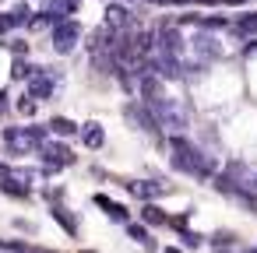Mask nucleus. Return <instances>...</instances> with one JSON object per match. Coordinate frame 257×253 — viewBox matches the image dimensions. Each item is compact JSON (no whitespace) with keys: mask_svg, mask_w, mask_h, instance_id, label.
Listing matches in <instances>:
<instances>
[{"mask_svg":"<svg viewBox=\"0 0 257 253\" xmlns=\"http://www.w3.org/2000/svg\"><path fill=\"white\" fill-rule=\"evenodd\" d=\"M169 151H173V169H180V172H187V176H197V179H208L211 172H215V162L201 151V148H194L187 137H169Z\"/></svg>","mask_w":257,"mask_h":253,"instance_id":"nucleus-1","label":"nucleus"},{"mask_svg":"<svg viewBox=\"0 0 257 253\" xmlns=\"http://www.w3.org/2000/svg\"><path fill=\"white\" fill-rule=\"evenodd\" d=\"M46 141H50L46 127H8V130H4V144H8V151H15V155H25V151H32V148H43Z\"/></svg>","mask_w":257,"mask_h":253,"instance_id":"nucleus-2","label":"nucleus"},{"mask_svg":"<svg viewBox=\"0 0 257 253\" xmlns=\"http://www.w3.org/2000/svg\"><path fill=\"white\" fill-rule=\"evenodd\" d=\"M39 151H43L46 172H57V169H64V165H74V151H71L64 141H46Z\"/></svg>","mask_w":257,"mask_h":253,"instance_id":"nucleus-3","label":"nucleus"},{"mask_svg":"<svg viewBox=\"0 0 257 253\" xmlns=\"http://www.w3.org/2000/svg\"><path fill=\"white\" fill-rule=\"evenodd\" d=\"M78 39H81V25H78L74 18L53 25V50H57V53H71V50L78 46Z\"/></svg>","mask_w":257,"mask_h":253,"instance_id":"nucleus-4","label":"nucleus"},{"mask_svg":"<svg viewBox=\"0 0 257 253\" xmlns=\"http://www.w3.org/2000/svg\"><path fill=\"white\" fill-rule=\"evenodd\" d=\"M187 50V39L180 29H162L159 32V57H169V60H180Z\"/></svg>","mask_w":257,"mask_h":253,"instance_id":"nucleus-5","label":"nucleus"},{"mask_svg":"<svg viewBox=\"0 0 257 253\" xmlns=\"http://www.w3.org/2000/svg\"><path fill=\"white\" fill-rule=\"evenodd\" d=\"M141 106H155V102H162L166 95H162V81L155 78V74H145L141 78Z\"/></svg>","mask_w":257,"mask_h":253,"instance_id":"nucleus-6","label":"nucleus"},{"mask_svg":"<svg viewBox=\"0 0 257 253\" xmlns=\"http://www.w3.org/2000/svg\"><path fill=\"white\" fill-rule=\"evenodd\" d=\"M131 190L148 204V200H155V197H162V193H169V186L162 183V179H138V183H131Z\"/></svg>","mask_w":257,"mask_h":253,"instance_id":"nucleus-7","label":"nucleus"},{"mask_svg":"<svg viewBox=\"0 0 257 253\" xmlns=\"http://www.w3.org/2000/svg\"><path fill=\"white\" fill-rule=\"evenodd\" d=\"M29 18H32L29 4H15L8 15H0V32H11V29H18V25H29Z\"/></svg>","mask_w":257,"mask_h":253,"instance_id":"nucleus-8","label":"nucleus"},{"mask_svg":"<svg viewBox=\"0 0 257 253\" xmlns=\"http://www.w3.org/2000/svg\"><path fill=\"white\" fill-rule=\"evenodd\" d=\"M95 204H99V207H102V211L109 214V221H116V225H127V221H131V211H127L123 204L109 200L106 193H95Z\"/></svg>","mask_w":257,"mask_h":253,"instance_id":"nucleus-9","label":"nucleus"},{"mask_svg":"<svg viewBox=\"0 0 257 253\" xmlns=\"http://www.w3.org/2000/svg\"><path fill=\"white\" fill-rule=\"evenodd\" d=\"M131 25V11L123 8V4H109L106 8V29L109 32H120V29H127Z\"/></svg>","mask_w":257,"mask_h":253,"instance_id":"nucleus-10","label":"nucleus"},{"mask_svg":"<svg viewBox=\"0 0 257 253\" xmlns=\"http://www.w3.org/2000/svg\"><path fill=\"white\" fill-rule=\"evenodd\" d=\"M0 193H8V197H22V200H25V197L32 193V186H29V183H22L15 172H8L4 179H0Z\"/></svg>","mask_w":257,"mask_h":253,"instance_id":"nucleus-11","label":"nucleus"},{"mask_svg":"<svg viewBox=\"0 0 257 253\" xmlns=\"http://www.w3.org/2000/svg\"><path fill=\"white\" fill-rule=\"evenodd\" d=\"M81 137H85V144H88L92 151L106 144V130H102V123H85V127H81Z\"/></svg>","mask_w":257,"mask_h":253,"instance_id":"nucleus-12","label":"nucleus"},{"mask_svg":"<svg viewBox=\"0 0 257 253\" xmlns=\"http://www.w3.org/2000/svg\"><path fill=\"white\" fill-rule=\"evenodd\" d=\"M194 50H197V57H208V60L222 57V46H218L211 36H197V39H194Z\"/></svg>","mask_w":257,"mask_h":253,"instance_id":"nucleus-13","label":"nucleus"},{"mask_svg":"<svg viewBox=\"0 0 257 253\" xmlns=\"http://www.w3.org/2000/svg\"><path fill=\"white\" fill-rule=\"evenodd\" d=\"M208 242H211V249H215V253H225V249L239 246V235H236V232H225V228H222V232H215V235H211Z\"/></svg>","mask_w":257,"mask_h":253,"instance_id":"nucleus-14","label":"nucleus"},{"mask_svg":"<svg viewBox=\"0 0 257 253\" xmlns=\"http://www.w3.org/2000/svg\"><path fill=\"white\" fill-rule=\"evenodd\" d=\"M57 22H67V15L78 11V0H50V8H46Z\"/></svg>","mask_w":257,"mask_h":253,"instance_id":"nucleus-15","label":"nucleus"},{"mask_svg":"<svg viewBox=\"0 0 257 253\" xmlns=\"http://www.w3.org/2000/svg\"><path fill=\"white\" fill-rule=\"evenodd\" d=\"M141 221H145V225H166V221H169V214H166L159 204H152V200H148V204L141 207Z\"/></svg>","mask_w":257,"mask_h":253,"instance_id":"nucleus-16","label":"nucleus"},{"mask_svg":"<svg viewBox=\"0 0 257 253\" xmlns=\"http://www.w3.org/2000/svg\"><path fill=\"white\" fill-rule=\"evenodd\" d=\"M50 130H53L57 137H71V134H78L81 127H78L74 120H67V116H53V120H50Z\"/></svg>","mask_w":257,"mask_h":253,"instance_id":"nucleus-17","label":"nucleus"},{"mask_svg":"<svg viewBox=\"0 0 257 253\" xmlns=\"http://www.w3.org/2000/svg\"><path fill=\"white\" fill-rule=\"evenodd\" d=\"M53 218H57L64 228H67V235H71V239H78V218H74L67 207H53Z\"/></svg>","mask_w":257,"mask_h":253,"instance_id":"nucleus-18","label":"nucleus"},{"mask_svg":"<svg viewBox=\"0 0 257 253\" xmlns=\"http://www.w3.org/2000/svg\"><path fill=\"white\" fill-rule=\"evenodd\" d=\"M127 235H131V239H138L145 249H155V239L148 235V228H145V225H134V221H127Z\"/></svg>","mask_w":257,"mask_h":253,"instance_id":"nucleus-19","label":"nucleus"},{"mask_svg":"<svg viewBox=\"0 0 257 253\" xmlns=\"http://www.w3.org/2000/svg\"><path fill=\"white\" fill-rule=\"evenodd\" d=\"M32 74H36V71H32V67L25 64V57H18V60L11 64V78H15V81H29Z\"/></svg>","mask_w":257,"mask_h":253,"instance_id":"nucleus-20","label":"nucleus"},{"mask_svg":"<svg viewBox=\"0 0 257 253\" xmlns=\"http://www.w3.org/2000/svg\"><path fill=\"white\" fill-rule=\"evenodd\" d=\"M236 32H239V36H257V15H243V18L236 22Z\"/></svg>","mask_w":257,"mask_h":253,"instance_id":"nucleus-21","label":"nucleus"},{"mask_svg":"<svg viewBox=\"0 0 257 253\" xmlns=\"http://www.w3.org/2000/svg\"><path fill=\"white\" fill-rule=\"evenodd\" d=\"M180 239H183V246H190V249H197V246L204 242V235H197V232H190V228H180Z\"/></svg>","mask_w":257,"mask_h":253,"instance_id":"nucleus-22","label":"nucleus"},{"mask_svg":"<svg viewBox=\"0 0 257 253\" xmlns=\"http://www.w3.org/2000/svg\"><path fill=\"white\" fill-rule=\"evenodd\" d=\"M18 113H22V116H32V113H36V99L22 95V99H18Z\"/></svg>","mask_w":257,"mask_h":253,"instance_id":"nucleus-23","label":"nucleus"},{"mask_svg":"<svg viewBox=\"0 0 257 253\" xmlns=\"http://www.w3.org/2000/svg\"><path fill=\"white\" fill-rule=\"evenodd\" d=\"M4 46H8L15 57H25V53H29V43H22V39H11V43H4Z\"/></svg>","mask_w":257,"mask_h":253,"instance_id":"nucleus-24","label":"nucleus"},{"mask_svg":"<svg viewBox=\"0 0 257 253\" xmlns=\"http://www.w3.org/2000/svg\"><path fill=\"white\" fill-rule=\"evenodd\" d=\"M243 186H246V190H253V193H257V172H250V179H246V183H243Z\"/></svg>","mask_w":257,"mask_h":253,"instance_id":"nucleus-25","label":"nucleus"},{"mask_svg":"<svg viewBox=\"0 0 257 253\" xmlns=\"http://www.w3.org/2000/svg\"><path fill=\"white\" fill-rule=\"evenodd\" d=\"M4 109H8V92H0V116H4Z\"/></svg>","mask_w":257,"mask_h":253,"instance_id":"nucleus-26","label":"nucleus"},{"mask_svg":"<svg viewBox=\"0 0 257 253\" xmlns=\"http://www.w3.org/2000/svg\"><path fill=\"white\" fill-rule=\"evenodd\" d=\"M8 172H11V165H4V162H0V179H4Z\"/></svg>","mask_w":257,"mask_h":253,"instance_id":"nucleus-27","label":"nucleus"},{"mask_svg":"<svg viewBox=\"0 0 257 253\" xmlns=\"http://www.w3.org/2000/svg\"><path fill=\"white\" fill-rule=\"evenodd\" d=\"M246 53H257V39H253V46H246Z\"/></svg>","mask_w":257,"mask_h":253,"instance_id":"nucleus-28","label":"nucleus"},{"mask_svg":"<svg viewBox=\"0 0 257 253\" xmlns=\"http://www.w3.org/2000/svg\"><path fill=\"white\" fill-rule=\"evenodd\" d=\"M225 4H243V0H225Z\"/></svg>","mask_w":257,"mask_h":253,"instance_id":"nucleus-29","label":"nucleus"},{"mask_svg":"<svg viewBox=\"0 0 257 253\" xmlns=\"http://www.w3.org/2000/svg\"><path fill=\"white\" fill-rule=\"evenodd\" d=\"M197 4H215V0H197Z\"/></svg>","mask_w":257,"mask_h":253,"instance_id":"nucleus-30","label":"nucleus"},{"mask_svg":"<svg viewBox=\"0 0 257 253\" xmlns=\"http://www.w3.org/2000/svg\"><path fill=\"white\" fill-rule=\"evenodd\" d=\"M148 4H166V0H148Z\"/></svg>","mask_w":257,"mask_h":253,"instance_id":"nucleus-31","label":"nucleus"},{"mask_svg":"<svg viewBox=\"0 0 257 253\" xmlns=\"http://www.w3.org/2000/svg\"><path fill=\"white\" fill-rule=\"evenodd\" d=\"M0 246H4V249H8V242H0Z\"/></svg>","mask_w":257,"mask_h":253,"instance_id":"nucleus-32","label":"nucleus"}]
</instances>
